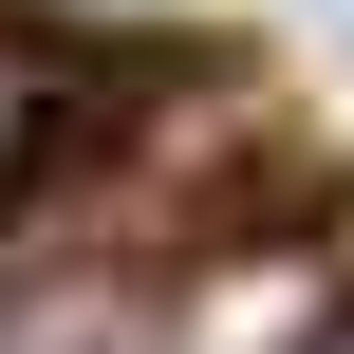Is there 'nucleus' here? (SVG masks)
I'll use <instances>...</instances> for the list:
<instances>
[{"label":"nucleus","instance_id":"nucleus-1","mask_svg":"<svg viewBox=\"0 0 354 354\" xmlns=\"http://www.w3.org/2000/svg\"><path fill=\"white\" fill-rule=\"evenodd\" d=\"M0 354H149V317H131L112 280H56V299H19V317H0Z\"/></svg>","mask_w":354,"mask_h":354},{"label":"nucleus","instance_id":"nucleus-2","mask_svg":"<svg viewBox=\"0 0 354 354\" xmlns=\"http://www.w3.org/2000/svg\"><path fill=\"white\" fill-rule=\"evenodd\" d=\"M19 131H37V93H19V56H0V187H19Z\"/></svg>","mask_w":354,"mask_h":354},{"label":"nucleus","instance_id":"nucleus-3","mask_svg":"<svg viewBox=\"0 0 354 354\" xmlns=\"http://www.w3.org/2000/svg\"><path fill=\"white\" fill-rule=\"evenodd\" d=\"M317 354H354V317H336V336H317Z\"/></svg>","mask_w":354,"mask_h":354}]
</instances>
